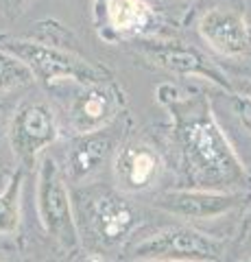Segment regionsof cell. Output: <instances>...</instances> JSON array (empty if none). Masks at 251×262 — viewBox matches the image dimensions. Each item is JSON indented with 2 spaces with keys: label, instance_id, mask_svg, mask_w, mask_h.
I'll list each match as a JSON object with an SVG mask.
<instances>
[{
  "label": "cell",
  "instance_id": "7c38bea8",
  "mask_svg": "<svg viewBox=\"0 0 251 262\" xmlns=\"http://www.w3.org/2000/svg\"><path fill=\"white\" fill-rule=\"evenodd\" d=\"M103 22L116 37H140L153 31L157 15L147 0H101Z\"/></svg>",
  "mask_w": 251,
  "mask_h": 262
},
{
  "label": "cell",
  "instance_id": "9c48e42d",
  "mask_svg": "<svg viewBox=\"0 0 251 262\" xmlns=\"http://www.w3.org/2000/svg\"><path fill=\"white\" fill-rule=\"evenodd\" d=\"M144 51H147V55L157 66H162V68L168 72H173V75L206 79L210 83H214L232 94V85H230L227 77H225L206 55H201L197 48H190V46H184L177 42H168V44H149Z\"/></svg>",
  "mask_w": 251,
  "mask_h": 262
},
{
  "label": "cell",
  "instance_id": "3957f363",
  "mask_svg": "<svg viewBox=\"0 0 251 262\" xmlns=\"http://www.w3.org/2000/svg\"><path fill=\"white\" fill-rule=\"evenodd\" d=\"M35 206L46 234L53 236L63 249L75 251L81 243V234L68 188V175L51 155H44L37 168Z\"/></svg>",
  "mask_w": 251,
  "mask_h": 262
},
{
  "label": "cell",
  "instance_id": "4fadbf2b",
  "mask_svg": "<svg viewBox=\"0 0 251 262\" xmlns=\"http://www.w3.org/2000/svg\"><path fill=\"white\" fill-rule=\"evenodd\" d=\"M111 153V140L103 131L81 134L68 151V179L81 184L99 170Z\"/></svg>",
  "mask_w": 251,
  "mask_h": 262
},
{
  "label": "cell",
  "instance_id": "44dd1931",
  "mask_svg": "<svg viewBox=\"0 0 251 262\" xmlns=\"http://www.w3.org/2000/svg\"><path fill=\"white\" fill-rule=\"evenodd\" d=\"M0 262H3V256H0Z\"/></svg>",
  "mask_w": 251,
  "mask_h": 262
},
{
  "label": "cell",
  "instance_id": "6da1fadb",
  "mask_svg": "<svg viewBox=\"0 0 251 262\" xmlns=\"http://www.w3.org/2000/svg\"><path fill=\"white\" fill-rule=\"evenodd\" d=\"M157 103L171 114L173 138L190 188L245 190L251 177L218 125L208 98L203 94H184L171 83H162Z\"/></svg>",
  "mask_w": 251,
  "mask_h": 262
},
{
  "label": "cell",
  "instance_id": "7a4b0ae2",
  "mask_svg": "<svg viewBox=\"0 0 251 262\" xmlns=\"http://www.w3.org/2000/svg\"><path fill=\"white\" fill-rule=\"evenodd\" d=\"M0 46L22 59L35 75V81H42L48 88L63 81H75L81 85L103 83L107 77V70L101 66H94L83 57L61 51L53 44H42L24 37H0Z\"/></svg>",
  "mask_w": 251,
  "mask_h": 262
},
{
  "label": "cell",
  "instance_id": "8fae6325",
  "mask_svg": "<svg viewBox=\"0 0 251 262\" xmlns=\"http://www.w3.org/2000/svg\"><path fill=\"white\" fill-rule=\"evenodd\" d=\"M118 96L109 85H83V90L70 103V125L79 136L103 131L118 114Z\"/></svg>",
  "mask_w": 251,
  "mask_h": 262
},
{
  "label": "cell",
  "instance_id": "ffe728a7",
  "mask_svg": "<svg viewBox=\"0 0 251 262\" xmlns=\"http://www.w3.org/2000/svg\"><path fill=\"white\" fill-rule=\"evenodd\" d=\"M238 262H251V256H249V258H245V260H238Z\"/></svg>",
  "mask_w": 251,
  "mask_h": 262
},
{
  "label": "cell",
  "instance_id": "7402d4cb",
  "mask_svg": "<svg viewBox=\"0 0 251 262\" xmlns=\"http://www.w3.org/2000/svg\"><path fill=\"white\" fill-rule=\"evenodd\" d=\"M249 96H251V94H249Z\"/></svg>",
  "mask_w": 251,
  "mask_h": 262
},
{
  "label": "cell",
  "instance_id": "9a60e30c",
  "mask_svg": "<svg viewBox=\"0 0 251 262\" xmlns=\"http://www.w3.org/2000/svg\"><path fill=\"white\" fill-rule=\"evenodd\" d=\"M35 81V75L22 59L0 46V92H13V90L27 88Z\"/></svg>",
  "mask_w": 251,
  "mask_h": 262
},
{
  "label": "cell",
  "instance_id": "30bf717a",
  "mask_svg": "<svg viewBox=\"0 0 251 262\" xmlns=\"http://www.w3.org/2000/svg\"><path fill=\"white\" fill-rule=\"evenodd\" d=\"M164 162L153 146L144 142H129L118 149L114 160V173L118 186L127 192L149 190L159 179Z\"/></svg>",
  "mask_w": 251,
  "mask_h": 262
},
{
  "label": "cell",
  "instance_id": "5b68a950",
  "mask_svg": "<svg viewBox=\"0 0 251 262\" xmlns=\"http://www.w3.org/2000/svg\"><path fill=\"white\" fill-rule=\"evenodd\" d=\"M81 212L92 238L105 249L120 247L135 229L138 216L123 194L111 188H90L81 192Z\"/></svg>",
  "mask_w": 251,
  "mask_h": 262
},
{
  "label": "cell",
  "instance_id": "e0dca14e",
  "mask_svg": "<svg viewBox=\"0 0 251 262\" xmlns=\"http://www.w3.org/2000/svg\"><path fill=\"white\" fill-rule=\"evenodd\" d=\"M24 0H0V7H5V9H15V7H20Z\"/></svg>",
  "mask_w": 251,
  "mask_h": 262
},
{
  "label": "cell",
  "instance_id": "52a82bcc",
  "mask_svg": "<svg viewBox=\"0 0 251 262\" xmlns=\"http://www.w3.org/2000/svg\"><path fill=\"white\" fill-rule=\"evenodd\" d=\"M242 190H206V188H173L157 194L155 208L181 221H212L242 206Z\"/></svg>",
  "mask_w": 251,
  "mask_h": 262
},
{
  "label": "cell",
  "instance_id": "8992f818",
  "mask_svg": "<svg viewBox=\"0 0 251 262\" xmlns=\"http://www.w3.org/2000/svg\"><path fill=\"white\" fill-rule=\"evenodd\" d=\"M59 125L53 107L44 101H24L9 122V144L22 166H33L48 146L57 142Z\"/></svg>",
  "mask_w": 251,
  "mask_h": 262
},
{
  "label": "cell",
  "instance_id": "ac0fdd59",
  "mask_svg": "<svg viewBox=\"0 0 251 262\" xmlns=\"http://www.w3.org/2000/svg\"><path fill=\"white\" fill-rule=\"evenodd\" d=\"M242 229H245V232H247V229H251V210L247 212V216H245V225H242Z\"/></svg>",
  "mask_w": 251,
  "mask_h": 262
},
{
  "label": "cell",
  "instance_id": "ba28073f",
  "mask_svg": "<svg viewBox=\"0 0 251 262\" xmlns=\"http://www.w3.org/2000/svg\"><path fill=\"white\" fill-rule=\"evenodd\" d=\"M199 35L218 55H245L251 48V27L242 13L225 7H214L199 20Z\"/></svg>",
  "mask_w": 251,
  "mask_h": 262
},
{
  "label": "cell",
  "instance_id": "5bb4252c",
  "mask_svg": "<svg viewBox=\"0 0 251 262\" xmlns=\"http://www.w3.org/2000/svg\"><path fill=\"white\" fill-rule=\"evenodd\" d=\"M22 188H24V168H18L13 177L7 182V186L0 190V236H9L18 232Z\"/></svg>",
  "mask_w": 251,
  "mask_h": 262
},
{
  "label": "cell",
  "instance_id": "277c9868",
  "mask_svg": "<svg viewBox=\"0 0 251 262\" xmlns=\"http://www.w3.org/2000/svg\"><path fill=\"white\" fill-rule=\"evenodd\" d=\"M227 243L190 225H175L147 236L129 249L131 260L168 262H218Z\"/></svg>",
  "mask_w": 251,
  "mask_h": 262
},
{
  "label": "cell",
  "instance_id": "d6986e66",
  "mask_svg": "<svg viewBox=\"0 0 251 262\" xmlns=\"http://www.w3.org/2000/svg\"><path fill=\"white\" fill-rule=\"evenodd\" d=\"M125 262H168V260H131V258H129Z\"/></svg>",
  "mask_w": 251,
  "mask_h": 262
},
{
  "label": "cell",
  "instance_id": "2e32d148",
  "mask_svg": "<svg viewBox=\"0 0 251 262\" xmlns=\"http://www.w3.org/2000/svg\"><path fill=\"white\" fill-rule=\"evenodd\" d=\"M232 105H234V114L240 120V125L245 127L251 134V96H242V94H232Z\"/></svg>",
  "mask_w": 251,
  "mask_h": 262
}]
</instances>
